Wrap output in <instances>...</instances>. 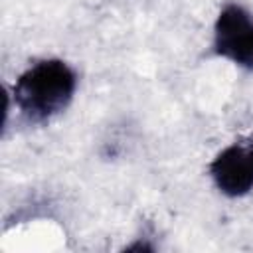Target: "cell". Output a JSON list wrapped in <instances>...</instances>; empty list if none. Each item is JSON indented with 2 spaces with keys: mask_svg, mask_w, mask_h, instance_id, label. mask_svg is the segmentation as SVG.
Segmentation results:
<instances>
[{
  "mask_svg": "<svg viewBox=\"0 0 253 253\" xmlns=\"http://www.w3.org/2000/svg\"><path fill=\"white\" fill-rule=\"evenodd\" d=\"M219 192L237 198L253 190V138H241L223 148L210 164Z\"/></svg>",
  "mask_w": 253,
  "mask_h": 253,
  "instance_id": "obj_3",
  "label": "cell"
},
{
  "mask_svg": "<svg viewBox=\"0 0 253 253\" xmlns=\"http://www.w3.org/2000/svg\"><path fill=\"white\" fill-rule=\"evenodd\" d=\"M213 47L233 63L253 69V20L237 4L225 6L213 26Z\"/></svg>",
  "mask_w": 253,
  "mask_h": 253,
  "instance_id": "obj_2",
  "label": "cell"
},
{
  "mask_svg": "<svg viewBox=\"0 0 253 253\" xmlns=\"http://www.w3.org/2000/svg\"><path fill=\"white\" fill-rule=\"evenodd\" d=\"M75 73L67 63L59 59H43L18 77L14 99L26 117L43 121L69 105L75 93Z\"/></svg>",
  "mask_w": 253,
  "mask_h": 253,
  "instance_id": "obj_1",
  "label": "cell"
}]
</instances>
